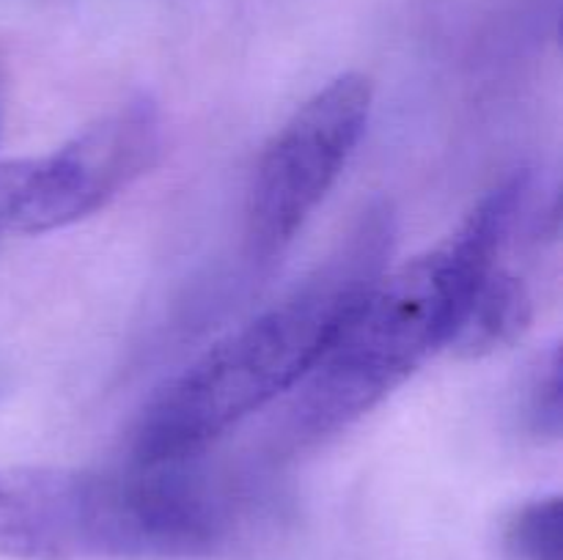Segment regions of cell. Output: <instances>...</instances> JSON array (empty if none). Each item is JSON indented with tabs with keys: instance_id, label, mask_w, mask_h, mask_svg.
<instances>
[{
	"instance_id": "6da1fadb",
	"label": "cell",
	"mask_w": 563,
	"mask_h": 560,
	"mask_svg": "<svg viewBox=\"0 0 563 560\" xmlns=\"http://www.w3.org/2000/svg\"><path fill=\"white\" fill-rule=\"evenodd\" d=\"M390 245L394 212L388 203H372L289 296L218 340L154 393L132 434V464H185L297 388L383 278Z\"/></svg>"
},
{
	"instance_id": "7a4b0ae2",
	"label": "cell",
	"mask_w": 563,
	"mask_h": 560,
	"mask_svg": "<svg viewBox=\"0 0 563 560\" xmlns=\"http://www.w3.org/2000/svg\"><path fill=\"white\" fill-rule=\"evenodd\" d=\"M528 173L489 190L460 223L421 256L368 289L317 366L297 384L286 415V443L313 445L372 412L440 349H449L478 283L498 267Z\"/></svg>"
},
{
	"instance_id": "3957f363",
	"label": "cell",
	"mask_w": 563,
	"mask_h": 560,
	"mask_svg": "<svg viewBox=\"0 0 563 560\" xmlns=\"http://www.w3.org/2000/svg\"><path fill=\"white\" fill-rule=\"evenodd\" d=\"M223 530L218 503L179 467H0V558H203Z\"/></svg>"
},
{
	"instance_id": "277c9868",
	"label": "cell",
	"mask_w": 563,
	"mask_h": 560,
	"mask_svg": "<svg viewBox=\"0 0 563 560\" xmlns=\"http://www.w3.org/2000/svg\"><path fill=\"white\" fill-rule=\"evenodd\" d=\"M159 154V113L135 99L47 157L0 163V234H47L80 223L141 179Z\"/></svg>"
},
{
	"instance_id": "5b68a950",
	"label": "cell",
	"mask_w": 563,
	"mask_h": 560,
	"mask_svg": "<svg viewBox=\"0 0 563 560\" xmlns=\"http://www.w3.org/2000/svg\"><path fill=\"white\" fill-rule=\"evenodd\" d=\"M372 80L335 77L264 146L247 190V245L262 261L278 256L350 163L372 113Z\"/></svg>"
},
{
	"instance_id": "8992f818",
	"label": "cell",
	"mask_w": 563,
	"mask_h": 560,
	"mask_svg": "<svg viewBox=\"0 0 563 560\" xmlns=\"http://www.w3.org/2000/svg\"><path fill=\"white\" fill-rule=\"evenodd\" d=\"M531 318L533 300L522 278L493 267L467 302L449 349L465 360H478L520 340L531 327Z\"/></svg>"
},
{
	"instance_id": "52a82bcc",
	"label": "cell",
	"mask_w": 563,
	"mask_h": 560,
	"mask_svg": "<svg viewBox=\"0 0 563 560\" xmlns=\"http://www.w3.org/2000/svg\"><path fill=\"white\" fill-rule=\"evenodd\" d=\"M511 560H563L561 497H539L520 505L504 530Z\"/></svg>"
},
{
	"instance_id": "ba28073f",
	"label": "cell",
	"mask_w": 563,
	"mask_h": 560,
	"mask_svg": "<svg viewBox=\"0 0 563 560\" xmlns=\"http://www.w3.org/2000/svg\"><path fill=\"white\" fill-rule=\"evenodd\" d=\"M563 421L561 406V351L559 346L542 357L528 393V423L539 437H559Z\"/></svg>"
}]
</instances>
